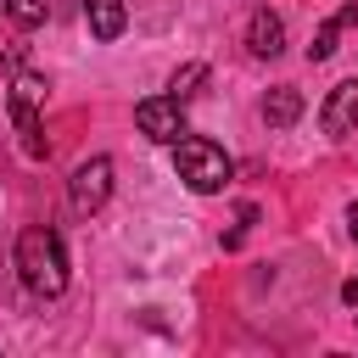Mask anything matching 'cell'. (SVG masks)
I'll use <instances>...</instances> for the list:
<instances>
[{
    "instance_id": "1",
    "label": "cell",
    "mask_w": 358,
    "mask_h": 358,
    "mask_svg": "<svg viewBox=\"0 0 358 358\" xmlns=\"http://www.w3.org/2000/svg\"><path fill=\"white\" fill-rule=\"evenodd\" d=\"M17 280L34 296H62L67 291V252H62V235L50 224H28L17 235Z\"/></svg>"
},
{
    "instance_id": "2",
    "label": "cell",
    "mask_w": 358,
    "mask_h": 358,
    "mask_svg": "<svg viewBox=\"0 0 358 358\" xmlns=\"http://www.w3.org/2000/svg\"><path fill=\"white\" fill-rule=\"evenodd\" d=\"M173 173H179L196 196H213V190H224V185H229L235 162H229V151H224L218 140L185 134V140H173Z\"/></svg>"
},
{
    "instance_id": "3",
    "label": "cell",
    "mask_w": 358,
    "mask_h": 358,
    "mask_svg": "<svg viewBox=\"0 0 358 358\" xmlns=\"http://www.w3.org/2000/svg\"><path fill=\"white\" fill-rule=\"evenodd\" d=\"M39 101H45V78L39 73H11V123H17V140H22V157H45V134H39Z\"/></svg>"
},
{
    "instance_id": "4",
    "label": "cell",
    "mask_w": 358,
    "mask_h": 358,
    "mask_svg": "<svg viewBox=\"0 0 358 358\" xmlns=\"http://www.w3.org/2000/svg\"><path fill=\"white\" fill-rule=\"evenodd\" d=\"M106 196H112V157H90V162H78L73 179H67V201H73V213L90 218V213L106 207Z\"/></svg>"
},
{
    "instance_id": "5",
    "label": "cell",
    "mask_w": 358,
    "mask_h": 358,
    "mask_svg": "<svg viewBox=\"0 0 358 358\" xmlns=\"http://www.w3.org/2000/svg\"><path fill=\"white\" fill-rule=\"evenodd\" d=\"M134 123H140V134L157 140V145H173V140L190 134V129H185V101H179V95H151V101H140V106H134Z\"/></svg>"
},
{
    "instance_id": "6",
    "label": "cell",
    "mask_w": 358,
    "mask_h": 358,
    "mask_svg": "<svg viewBox=\"0 0 358 358\" xmlns=\"http://www.w3.org/2000/svg\"><path fill=\"white\" fill-rule=\"evenodd\" d=\"M319 129H324L330 140H347V134L358 129V78H347V84H336V90L324 95V106H319Z\"/></svg>"
},
{
    "instance_id": "7",
    "label": "cell",
    "mask_w": 358,
    "mask_h": 358,
    "mask_svg": "<svg viewBox=\"0 0 358 358\" xmlns=\"http://www.w3.org/2000/svg\"><path fill=\"white\" fill-rule=\"evenodd\" d=\"M246 50H252L257 62H274V56L285 50V22H280L268 6L252 11V22H246Z\"/></svg>"
},
{
    "instance_id": "8",
    "label": "cell",
    "mask_w": 358,
    "mask_h": 358,
    "mask_svg": "<svg viewBox=\"0 0 358 358\" xmlns=\"http://www.w3.org/2000/svg\"><path fill=\"white\" fill-rule=\"evenodd\" d=\"M352 22H358V0H347L336 17H324V22H319V34H313V45H308V62H330V56H336L341 28H352Z\"/></svg>"
},
{
    "instance_id": "9",
    "label": "cell",
    "mask_w": 358,
    "mask_h": 358,
    "mask_svg": "<svg viewBox=\"0 0 358 358\" xmlns=\"http://www.w3.org/2000/svg\"><path fill=\"white\" fill-rule=\"evenodd\" d=\"M84 22L95 39H117L129 28V11H123V0H84Z\"/></svg>"
},
{
    "instance_id": "10",
    "label": "cell",
    "mask_w": 358,
    "mask_h": 358,
    "mask_svg": "<svg viewBox=\"0 0 358 358\" xmlns=\"http://www.w3.org/2000/svg\"><path fill=\"white\" fill-rule=\"evenodd\" d=\"M296 117H302V90L280 84V90L263 95V123H268V129H291Z\"/></svg>"
},
{
    "instance_id": "11",
    "label": "cell",
    "mask_w": 358,
    "mask_h": 358,
    "mask_svg": "<svg viewBox=\"0 0 358 358\" xmlns=\"http://www.w3.org/2000/svg\"><path fill=\"white\" fill-rule=\"evenodd\" d=\"M6 6V17L17 22V28H39L45 17H50V0H0Z\"/></svg>"
},
{
    "instance_id": "12",
    "label": "cell",
    "mask_w": 358,
    "mask_h": 358,
    "mask_svg": "<svg viewBox=\"0 0 358 358\" xmlns=\"http://www.w3.org/2000/svg\"><path fill=\"white\" fill-rule=\"evenodd\" d=\"M201 78H207V67H201V62H190L185 73H173V84H168V95H179V101H185V95H196V84H201Z\"/></svg>"
},
{
    "instance_id": "13",
    "label": "cell",
    "mask_w": 358,
    "mask_h": 358,
    "mask_svg": "<svg viewBox=\"0 0 358 358\" xmlns=\"http://www.w3.org/2000/svg\"><path fill=\"white\" fill-rule=\"evenodd\" d=\"M341 302H347V308H358V280H347V285H341Z\"/></svg>"
},
{
    "instance_id": "14",
    "label": "cell",
    "mask_w": 358,
    "mask_h": 358,
    "mask_svg": "<svg viewBox=\"0 0 358 358\" xmlns=\"http://www.w3.org/2000/svg\"><path fill=\"white\" fill-rule=\"evenodd\" d=\"M347 229H352V241H358V207H352V213H347Z\"/></svg>"
}]
</instances>
